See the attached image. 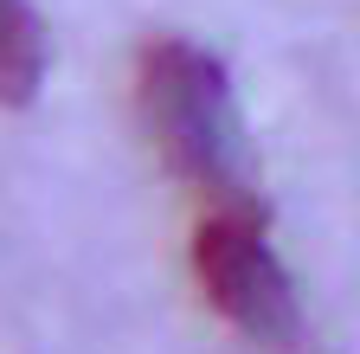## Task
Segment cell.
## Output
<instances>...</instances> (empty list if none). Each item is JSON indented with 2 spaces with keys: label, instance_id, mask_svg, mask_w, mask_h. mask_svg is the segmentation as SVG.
Returning a JSON list of instances; mask_svg holds the SVG:
<instances>
[{
  "label": "cell",
  "instance_id": "1",
  "mask_svg": "<svg viewBox=\"0 0 360 354\" xmlns=\"http://www.w3.org/2000/svg\"><path fill=\"white\" fill-rule=\"evenodd\" d=\"M135 116L174 181L200 200H257L245 167V129L232 103V71L193 39H148L135 58Z\"/></svg>",
  "mask_w": 360,
  "mask_h": 354
},
{
  "label": "cell",
  "instance_id": "2",
  "mask_svg": "<svg viewBox=\"0 0 360 354\" xmlns=\"http://www.w3.org/2000/svg\"><path fill=\"white\" fill-rule=\"evenodd\" d=\"M193 277L219 322H232L264 354H296L309 341V316L290 264L270 245V206L264 200H225L206 206L193 226Z\"/></svg>",
  "mask_w": 360,
  "mask_h": 354
},
{
  "label": "cell",
  "instance_id": "3",
  "mask_svg": "<svg viewBox=\"0 0 360 354\" xmlns=\"http://www.w3.org/2000/svg\"><path fill=\"white\" fill-rule=\"evenodd\" d=\"M45 84V26L26 0H0V103H32Z\"/></svg>",
  "mask_w": 360,
  "mask_h": 354
}]
</instances>
